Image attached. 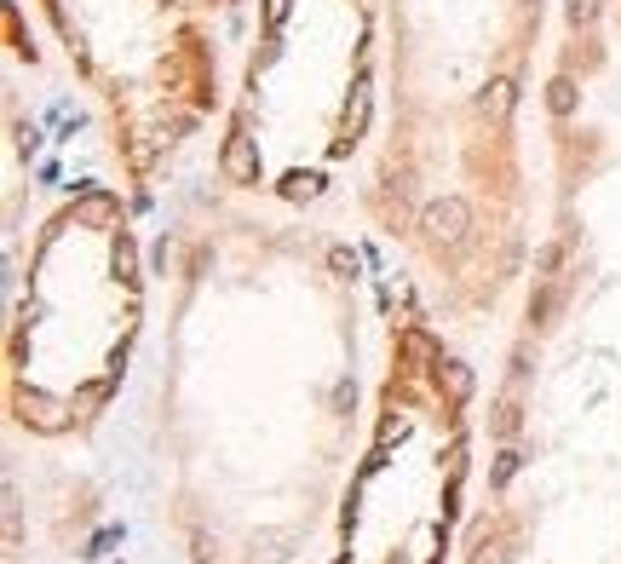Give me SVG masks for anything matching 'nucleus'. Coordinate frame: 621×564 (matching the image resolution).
<instances>
[{
  "mask_svg": "<svg viewBox=\"0 0 621 564\" xmlns=\"http://www.w3.org/2000/svg\"><path fill=\"white\" fill-rule=\"evenodd\" d=\"M23 409L35 415V426H58V415H52V403H46V398H29Z\"/></svg>",
  "mask_w": 621,
  "mask_h": 564,
  "instance_id": "f257e3e1",
  "label": "nucleus"
}]
</instances>
